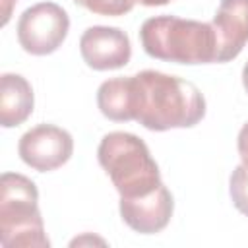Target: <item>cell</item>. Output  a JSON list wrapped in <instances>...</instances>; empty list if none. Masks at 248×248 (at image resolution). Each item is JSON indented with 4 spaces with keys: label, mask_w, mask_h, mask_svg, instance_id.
Returning a JSON list of instances; mask_svg holds the SVG:
<instances>
[{
    "label": "cell",
    "mask_w": 248,
    "mask_h": 248,
    "mask_svg": "<svg viewBox=\"0 0 248 248\" xmlns=\"http://www.w3.org/2000/svg\"><path fill=\"white\" fill-rule=\"evenodd\" d=\"M134 79V120L153 132L192 128L205 116V99L188 79L141 70Z\"/></svg>",
    "instance_id": "6da1fadb"
},
{
    "label": "cell",
    "mask_w": 248,
    "mask_h": 248,
    "mask_svg": "<svg viewBox=\"0 0 248 248\" xmlns=\"http://www.w3.org/2000/svg\"><path fill=\"white\" fill-rule=\"evenodd\" d=\"M140 41L147 56L176 64L215 62L217 41L211 23L176 16H155L141 23Z\"/></svg>",
    "instance_id": "7a4b0ae2"
},
{
    "label": "cell",
    "mask_w": 248,
    "mask_h": 248,
    "mask_svg": "<svg viewBox=\"0 0 248 248\" xmlns=\"http://www.w3.org/2000/svg\"><path fill=\"white\" fill-rule=\"evenodd\" d=\"M97 159L120 198H138L161 184V172L145 141L130 132H110L97 147Z\"/></svg>",
    "instance_id": "3957f363"
},
{
    "label": "cell",
    "mask_w": 248,
    "mask_h": 248,
    "mask_svg": "<svg viewBox=\"0 0 248 248\" xmlns=\"http://www.w3.org/2000/svg\"><path fill=\"white\" fill-rule=\"evenodd\" d=\"M39 192L31 178L4 172L0 178V244L4 248H48Z\"/></svg>",
    "instance_id": "277c9868"
},
{
    "label": "cell",
    "mask_w": 248,
    "mask_h": 248,
    "mask_svg": "<svg viewBox=\"0 0 248 248\" xmlns=\"http://www.w3.org/2000/svg\"><path fill=\"white\" fill-rule=\"evenodd\" d=\"M70 29L66 10L54 2H39L27 8L17 21V41L33 56H46L60 48Z\"/></svg>",
    "instance_id": "5b68a950"
},
{
    "label": "cell",
    "mask_w": 248,
    "mask_h": 248,
    "mask_svg": "<svg viewBox=\"0 0 248 248\" xmlns=\"http://www.w3.org/2000/svg\"><path fill=\"white\" fill-rule=\"evenodd\" d=\"M17 153L27 167L39 172H48L70 161L74 140L70 132L60 126L39 124L19 138Z\"/></svg>",
    "instance_id": "8992f818"
},
{
    "label": "cell",
    "mask_w": 248,
    "mask_h": 248,
    "mask_svg": "<svg viewBox=\"0 0 248 248\" xmlns=\"http://www.w3.org/2000/svg\"><path fill=\"white\" fill-rule=\"evenodd\" d=\"M79 52L83 62L97 70H118L130 62L132 46L128 35L118 27L93 25L87 27L79 39Z\"/></svg>",
    "instance_id": "52a82bcc"
},
{
    "label": "cell",
    "mask_w": 248,
    "mask_h": 248,
    "mask_svg": "<svg viewBox=\"0 0 248 248\" xmlns=\"http://www.w3.org/2000/svg\"><path fill=\"white\" fill-rule=\"evenodd\" d=\"M120 217L122 221L140 234L161 232L174 211V200L169 188L161 182L153 192L138 198H120Z\"/></svg>",
    "instance_id": "ba28073f"
},
{
    "label": "cell",
    "mask_w": 248,
    "mask_h": 248,
    "mask_svg": "<svg viewBox=\"0 0 248 248\" xmlns=\"http://www.w3.org/2000/svg\"><path fill=\"white\" fill-rule=\"evenodd\" d=\"M217 54L215 62H229L248 43V0H221L211 21Z\"/></svg>",
    "instance_id": "9c48e42d"
},
{
    "label": "cell",
    "mask_w": 248,
    "mask_h": 248,
    "mask_svg": "<svg viewBox=\"0 0 248 248\" xmlns=\"http://www.w3.org/2000/svg\"><path fill=\"white\" fill-rule=\"evenodd\" d=\"M35 97L31 83L19 74H2L0 78V124L14 128L23 124L33 112Z\"/></svg>",
    "instance_id": "30bf717a"
},
{
    "label": "cell",
    "mask_w": 248,
    "mask_h": 248,
    "mask_svg": "<svg viewBox=\"0 0 248 248\" xmlns=\"http://www.w3.org/2000/svg\"><path fill=\"white\" fill-rule=\"evenodd\" d=\"M97 107L108 120L128 122L134 120V79L112 78L99 85L97 89Z\"/></svg>",
    "instance_id": "8fae6325"
},
{
    "label": "cell",
    "mask_w": 248,
    "mask_h": 248,
    "mask_svg": "<svg viewBox=\"0 0 248 248\" xmlns=\"http://www.w3.org/2000/svg\"><path fill=\"white\" fill-rule=\"evenodd\" d=\"M229 194L232 205L248 217V163H240L229 178Z\"/></svg>",
    "instance_id": "7c38bea8"
},
{
    "label": "cell",
    "mask_w": 248,
    "mask_h": 248,
    "mask_svg": "<svg viewBox=\"0 0 248 248\" xmlns=\"http://www.w3.org/2000/svg\"><path fill=\"white\" fill-rule=\"evenodd\" d=\"M74 2L97 16H112V17L128 14L136 4V0H74Z\"/></svg>",
    "instance_id": "4fadbf2b"
},
{
    "label": "cell",
    "mask_w": 248,
    "mask_h": 248,
    "mask_svg": "<svg viewBox=\"0 0 248 248\" xmlns=\"http://www.w3.org/2000/svg\"><path fill=\"white\" fill-rule=\"evenodd\" d=\"M236 147H238V155H240L242 163H248V122H246V124L240 128V132H238Z\"/></svg>",
    "instance_id": "5bb4252c"
},
{
    "label": "cell",
    "mask_w": 248,
    "mask_h": 248,
    "mask_svg": "<svg viewBox=\"0 0 248 248\" xmlns=\"http://www.w3.org/2000/svg\"><path fill=\"white\" fill-rule=\"evenodd\" d=\"M16 2L17 0H0V6H2V25L8 23V19L12 16V8H14Z\"/></svg>",
    "instance_id": "9a60e30c"
},
{
    "label": "cell",
    "mask_w": 248,
    "mask_h": 248,
    "mask_svg": "<svg viewBox=\"0 0 248 248\" xmlns=\"http://www.w3.org/2000/svg\"><path fill=\"white\" fill-rule=\"evenodd\" d=\"M136 2H140L141 6H149V8H153V6H165V4H169L170 0H136Z\"/></svg>",
    "instance_id": "2e32d148"
},
{
    "label": "cell",
    "mask_w": 248,
    "mask_h": 248,
    "mask_svg": "<svg viewBox=\"0 0 248 248\" xmlns=\"http://www.w3.org/2000/svg\"><path fill=\"white\" fill-rule=\"evenodd\" d=\"M242 85H244V89H246V93H248V62H246L244 68H242Z\"/></svg>",
    "instance_id": "e0dca14e"
}]
</instances>
